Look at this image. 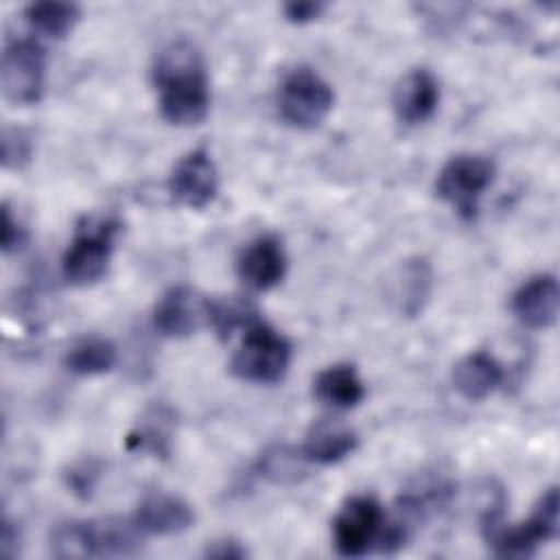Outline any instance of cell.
Here are the masks:
<instances>
[{
  "mask_svg": "<svg viewBox=\"0 0 560 560\" xmlns=\"http://www.w3.org/2000/svg\"><path fill=\"white\" fill-rule=\"evenodd\" d=\"M313 394L322 405L346 411L365 398V385L354 365L335 363L315 376Z\"/></svg>",
  "mask_w": 560,
  "mask_h": 560,
  "instance_id": "17",
  "label": "cell"
},
{
  "mask_svg": "<svg viewBox=\"0 0 560 560\" xmlns=\"http://www.w3.org/2000/svg\"><path fill=\"white\" fill-rule=\"evenodd\" d=\"M18 551H20V532L13 521L4 518L0 529V553L11 558V556H18Z\"/></svg>",
  "mask_w": 560,
  "mask_h": 560,
  "instance_id": "29",
  "label": "cell"
},
{
  "mask_svg": "<svg viewBox=\"0 0 560 560\" xmlns=\"http://www.w3.org/2000/svg\"><path fill=\"white\" fill-rule=\"evenodd\" d=\"M203 313L221 339L232 337V332L238 328L245 330L249 324H254L258 319L254 304H249L247 300L236 298V295L203 300Z\"/></svg>",
  "mask_w": 560,
  "mask_h": 560,
  "instance_id": "22",
  "label": "cell"
},
{
  "mask_svg": "<svg viewBox=\"0 0 560 560\" xmlns=\"http://www.w3.org/2000/svg\"><path fill=\"white\" fill-rule=\"evenodd\" d=\"M96 477H98V468H94L92 462H83L74 468H70L68 472V486L72 488L74 494H81V497H88L96 483Z\"/></svg>",
  "mask_w": 560,
  "mask_h": 560,
  "instance_id": "27",
  "label": "cell"
},
{
  "mask_svg": "<svg viewBox=\"0 0 560 560\" xmlns=\"http://www.w3.org/2000/svg\"><path fill=\"white\" fill-rule=\"evenodd\" d=\"M131 521L142 536H173L192 525L195 512L182 497L149 492L138 503Z\"/></svg>",
  "mask_w": 560,
  "mask_h": 560,
  "instance_id": "12",
  "label": "cell"
},
{
  "mask_svg": "<svg viewBox=\"0 0 560 560\" xmlns=\"http://www.w3.org/2000/svg\"><path fill=\"white\" fill-rule=\"evenodd\" d=\"M324 9L326 7L322 2H287L282 7V13L293 24H306V22L317 20Z\"/></svg>",
  "mask_w": 560,
  "mask_h": 560,
  "instance_id": "28",
  "label": "cell"
},
{
  "mask_svg": "<svg viewBox=\"0 0 560 560\" xmlns=\"http://www.w3.org/2000/svg\"><path fill=\"white\" fill-rule=\"evenodd\" d=\"M31 138L22 129L2 131V164L4 168H20L31 158Z\"/></svg>",
  "mask_w": 560,
  "mask_h": 560,
  "instance_id": "25",
  "label": "cell"
},
{
  "mask_svg": "<svg viewBox=\"0 0 560 560\" xmlns=\"http://www.w3.org/2000/svg\"><path fill=\"white\" fill-rule=\"evenodd\" d=\"M560 289L553 273H538L523 282L512 295L514 317L534 330H545L558 319Z\"/></svg>",
  "mask_w": 560,
  "mask_h": 560,
  "instance_id": "11",
  "label": "cell"
},
{
  "mask_svg": "<svg viewBox=\"0 0 560 560\" xmlns=\"http://www.w3.org/2000/svg\"><path fill=\"white\" fill-rule=\"evenodd\" d=\"M151 81L166 122L192 127L210 112V83L199 48L188 39L168 42L153 61Z\"/></svg>",
  "mask_w": 560,
  "mask_h": 560,
  "instance_id": "1",
  "label": "cell"
},
{
  "mask_svg": "<svg viewBox=\"0 0 560 560\" xmlns=\"http://www.w3.org/2000/svg\"><path fill=\"white\" fill-rule=\"evenodd\" d=\"M494 162L477 153H457L444 162L435 179V195L462 219L472 221L483 192L494 182Z\"/></svg>",
  "mask_w": 560,
  "mask_h": 560,
  "instance_id": "6",
  "label": "cell"
},
{
  "mask_svg": "<svg viewBox=\"0 0 560 560\" xmlns=\"http://www.w3.org/2000/svg\"><path fill=\"white\" fill-rule=\"evenodd\" d=\"M118 361V350L112 339L105 337H83L66 354V370L77 376H98L114 370Z\"/></svg>",
  "mask_w": 560,
  "mask_h": 560,
  "instance_id": "19",
  "label": "cell"
},
{
  "mask_svg": "<svg viewBox=\"0 0 560 560\" xmlns=\"http://www.w3.org/2000/svg\"><path fill=\"white\" fill-rule=\"evenodd\" d=\"M24 15L33 31L50 39H63L81 20V9L74 2H33Z\"/></svg>",
  "mask_w": 560,
  "mask_h": 560,
  "instance_id": "21",
  "label": "cell"
},
{
  "mask_svg": "<svg viewBox=\"0 0 560 560\" xmlns=\"http://www.w3.org/2000/svg\"><path fill=\"white\" fill-rule=\"evenodd\" d=\"M398 280L400 282L396 289V298L400 302V311L405 315H418L431 295L433 276H431L427 260H422V258L407 260L405 267L400 269Z\"/></svg>",
  "mask_w": 560,
  "mask_h": 560,
  "instance_id": "23",
  "label": "cell"
},
{
  "mask_svg": "<svg viewBox=\"0 0 560 560\" xmlns=\"http://www.w3.org/2000/svg\"><path fill=\"white\" fill-rule=\"evenodd\" d=\"M357 444L359 438L348 424L339 420H319L306 433V440L300 446V451L308 464L330 466L352 455Z\"/></svg>",
  "mask_w": 560,
  "mask_h": 560,
  "instance_id": "16",
  "label": "cell"
},
{
  "mask_svg": "<svg viewBox=\"0 0 560 560\" xmlns=\"http://www.w3.org/2000/svg\"><path fill=\"white\" fill-rule=\"evenodd\" d=\"M440 105V83L427 68L409 70L394 90V112L405 125L427 122Z\"/></svg>",
  "mask_w": 560,
  "mask_h": 560,
  "instance_id": "14",
  "label": "cell"
},
{
  "mask_svg": "<svg viewBox=\"0 0 560 560\" xmlns=\"http://www.w3.org/2000/svg\"><path fill=\"white\" fill-rule=\"evenodd\" d=\"M173 427H175L173 411L166 405H155L129 431L127 448L136 453H151L155 457H166L171 451Z\"/></svg>",
  "mask_w": 560,
  "mask_h": 560,
  "instance_id": "18",
  "label": "cell"
},
{
  "mask_svg": "<svg viewBox=\"0 0 560 560\" xmlns=\"http://www.w3.org/2000/svg\"><path fill=\"white\" fill-rule=\"evenodd\" d=\"M291 341L273 326L256 319L243 330V339L232 354L234 376L256 385L280 383L291 365Z\"/></svg>",
  "mask_w": 560,
  "mask_h": 560,
  "instance_id": "3",
  "label": "cell"
},
{
  "mask_svg": "<svg viewBox=\"0 0 560 560\" xmlns=\"http://www.w3.org/2000/svg\"><path fill=\"white\" fill-rule=\"evenodd\" d=\"M287 252L276 234H260L249 241L236 258V273L252 291H269L287 276Z\"/></svg>",
  "mask_w": 560,
  "mask_h": 560,
  "instance_id": "10",
  "label": "cell"
},
{
  "mask_svg": "<svg viewBox=\"0 0 560 560\" xmlns=\"http://www.w3.org/2000/svg\"><path fill=\"white\" fill-rule=\"evenodd\" d=\"M206 317L203 300L195 295L192 289L177 284L160 295L153 308V326L162 337L184 339L192 335L199 319Z\"/></svg>",
  "mask_w": 560,
  "mask_h": 560,
  "instance_id": "13",
  "label": "cell"
},
{
  "mask_svg": "<svg viewBox=\"0 0 560 560\" xmlns=\"http://www.w3.org/2000/svg\"><path fill=\"white\" fill-rule=\"evenodd\" d=\"M383 505L372 494L350 497L332 518V542L339 556L361 558L378 549L385 527Z\"/></svg>",
  "mask_w": 560,
  "mask_h": 560,
  "instance_id": "8",
  "label": "cell"
},
{
  "mask_svg": "<svg viewBox=\"0 0 560 560\" xmlns=\"http://www.w3.org/2000/svg\"><path fill=\"white\" fill-rule=\"evenodd\" d=\"M206 556L225 560V558H245L247 551H245V547H241V542L228 538V540H217L212 547H208Z\"/></svg>",
  "mask_w": 560,
  "mask_h": 560,
  "instance_id": "30",
  "label": "cell"
},
{
  "mask_svg": "<svg viewBox=\"0 0 560 560\" xmlns=\"http://www.w3.org/2000/svg\"><path fill=\"white\" fill-rule=\"evenodd\" d=\"M505 378L503 365L488 352L477 350L459 359L453 368V387L470 402L488 398Z\"/></svg>",
  "mask_w": 560,
  "mask_h": 560,
  "instance_id": "15",
  "label": "cell"
},
{
  "mask_svg": "<svg viewBox=\"0 0 560 560\" xmlns=\"http://www.w3.org/2000/svg\"><path fill=\"white\" fill-rule=\"evenodd\" d=\"M50 553L55 558H101L96 521H66L50 534Z\"/></svg>",
  "mask_w": 560,
  "mask_h": 560,
  "instance_id": "20",
  "label": "cell"
},
{
  "mask_svg": "<svg viewBox=\"0 0 560 560\" xmlns=\"http://www.w3.org/2000/svg\"><path fill=\"white\" fill-rule=\"evenodd\" d=\"M306 466L308 462L304 459L300 448L278 444L260 455L256 470L260 472V477L280 486V483H298L306 475Z\"/></svg>",
  "mask_w": 560,
  "mask_h": 560,
  "instance_id": "24",
  "label": "cell"
},
{
  "mask_svg": "<svg viewBox=\"0 0 560 560\" xmlns=\"http://www.w3.org/2000/svg\"><path fill=\"white\" fill-rule=\"evenodd\" d=\"M219 192V171L208 149L199 147L177 160L168 175V195L184 208L201 210Z\"/></svg>",
  "mask_w": 560,
  "mask_h": 560,
  "instance_id": "9",
  "label": "cell"
},
{
  "mask_svg": "<svg viewBox=\"0 0 560 560\" xmlns=\"http://www.w3.org/2000/svg\"><path fill=\"white\" fill-rule=\"evenodd\" d=\"M118 232L120 223L112 217L85 219L77 228L61 258V273L66 282L72 287H90L103 280L112 262Z\"/></svg>",
  "mask_w": 560,
  "mask_h": 560,
  "instance_id": "4",
  "label": "cell"
},
{
  "mask_svg": "<svg viewBox=\"0 0 560 560\" xmlns=\"http://www.w3.org/2000/svg\"><path fill=\"white\" fill-rule=\"evenodd\" d=\"M0 241H2V252L9 254L13 249H20L26 241V230L20 225V221L11 214V208L4 203L2 206V228H0Z\"/></svg>",
  "mask_w": 560,
  "mask_h": 560,
  "instance_id": "26",
  "label": "cell"
},
{
  "mask_svg": "<svg viewBox=\"0 0 560 560\" xmlns=\"http://www.w3.org/2000/svg\"><path fill=\"white\" fill-rule=\"evenodd\" d=\"M46 52L28 37L7 39L0 63L2 96L11 105H35L44 96Z\"/></svg>",
  "mask_w": 560,
  "mask_h": 560,
  "instance_id": "7",
  "label": "cell"
},
{
  "mask_svg": "<svg viewBox=\"0 0 560 560\" xmlns=\"http://www.w3.org/2000/svg\"><path fill=\"white\" fill-rule=\"evenodd\" d=\"M335 103L330 83L308 66L289 70L278 88V114L293 129L319 127Z\"/></svg>",
  "mask_w": 560,
  "mask_h": 560,
  "instance_id": "5",
  "label": "cell"
},
{
  "mask_svg": "<svg viewBox=\"0 0 560 560\" xmlns=\"http://www.w3.org/2000/svg\"><path fill=\"white\" fill-rule=\"evenodd\" d=\"M558 488H549L536 503L532 516L514 527L505 525L501 503H494L481 516V534L497 556L529 558L536 549L558 536Z\"/></svg>",
  "mask_w": 560,
  "mask_h": 560,
  "instance_id": "2",
  "label": "cell"
}]
</instances>
